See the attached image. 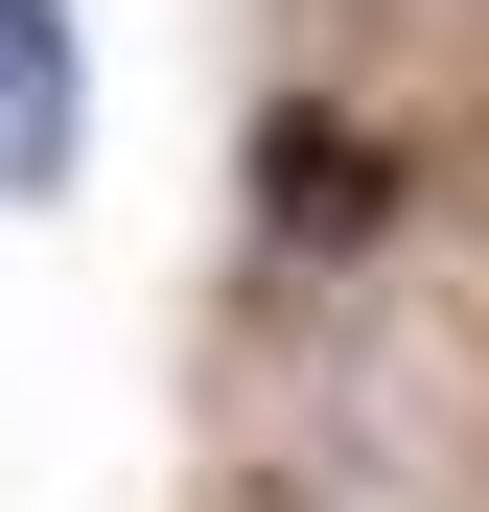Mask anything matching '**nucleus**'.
I'll return each mask as SVG.
<instances>
[{
	"label": "nucleus",
	"instance_id": "1",
	"mask_svg": "<svg viewBox=\"0 0 489 512\" xmlns=\"http://www.w3.org/2000/svg\"><path fill=\"white\" fill-rule=\"evenodd\" d=\"M70 163H94V47L70 0H0V210H47Z\"/></svg>",
	"mask_w": 489,
	"mask_h": 512
},
{
	"label": "nucleus",
	"instance_id": "2",
	"mask_svg": "<svg viewBox=\"0 0 489 512\" xmlns=\"http://www.w3.org/2000/svg\"><path fill=\"white\" fill-rule=\"evenodd\" d=\"M257 187H280V233H303V256H350V233H373V140H326V117H303Z\"/></svg>",
	"mask_w": 489,
	"mask_h": 512
}]
</instances>
